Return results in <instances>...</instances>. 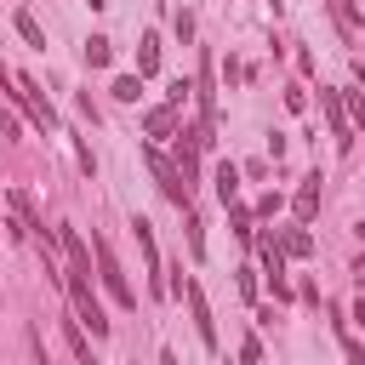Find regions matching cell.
I'll list each match as a JSON object with an SVG mask.
<instances>
[{
	"instance_id": "6da1fadb",
	"label": "cell",
	"mask_w": 365,
	"mask_h": 365,
	"mask_svg": "<svg viewBox=\"0 0 365 365\" xmlns=\"http://www.w3.org/2000/svg\"><path fill=\"white\" fill-rule=\"evenodd\" d=\"M63 291H68V302H74V314H80V325H86L91 336H108V319H103V302L91 297V274H63Z\"/></svg>"
},
{
	"instance_id": "7a4b0ae2",
	"label": "cell",
	"mask_w": 365,
	"mask_h": 365,
	"mask_svg": "<svg viewBox=\"0 0 365 365\" xmlns=\"http://www.w3.org/2000/svg\"><path fill=\"white\" fill-rule=\"evenodd\" d=\"M11 103H17V108L34 120V131H57V108L40 97V86H34L29 74H11Z\"/></svg>"
},
{
	"instance_id": "3957f363",
	"label": "cell",
	"mask_w": 365,
	"mask_h": 365,
	"mask_svg": "<svg viewBox=\"0 0 365 365\" xmlns=\"http://www.w3.org/2000/svg\"><path fill=\"white\" fill-rule=\"evenodd\" d=\"M143 160H148V171H154V182H160V194L171 200V205H182L188 211V200H194V188H188V177H182V165H171L160 148H143Z\"/></svg>"
},
{
	"instance_id": "277c9868",
	"label": "cell",
	"mask_w": 365,
	"mask_h": 365,
	"mask_svg": "<svg viewBox=\"0 0 365 365\" xmlns=\"http://www.w3.org/2000/svg\"><path fill=\"white\" fill-rule=\"evenodd\" d=\"M97 279H103V291L114 297V308H137V291H131V279L120 274V262H114L108 240H97Z\"/></svg>"
},
{
	"instance_id": "5b68a950",
	"label": "cell",
	"mask_w": 365,
	"mask_h": 365,
	"mask_svg": "<svg viewBox=\"0 0 365 365\" xmlns=\"http://www.w3.org/2000/svg\"><path fill=\"white\" fill-rule=\"evenodd\" d=\"M257 257H262V274H268L274 297L285 302V297H291V279H285V257H291V251H285V245H279L274 234H257Z\"/></svg>"
},
{
	"instance_id": "8992f818",
	"label": "cell",
	"mask_w": 365,
	"mask_h": 365,
	"mask_svg": "<svg viewBox=\"0 0 365 365\" xmlns=\"http://www.w3.org/2000/svg\"><path fill=\"white\" fill-rule=\"evenodd\" d=\"M319 108H325V120H331V143H336V154H348L354 148V125H348V103H342V91H319Z\"/></svg>"
},
{
	"instance_id": "52a82bcc",
	"label": "cell",
	"mask_w": 365,
	"mask_h": 365,
	"mask_svg": "<svg viewBox=\"0 0 365 365\" xmlns=\"http://www.w3.org/2000/svg\"><path fill=\"white\" fill-rule=\"evenodd\" d=\"M188 314H194V331H200V342H205V354H217V325H211V302H205V291L188 279Z\"/></svg>"
},
{
	"instance_id": "ba28073f",
	"label": "cell",
	"mask_w": 365,
	"mask_h": 365,
	"mask_svg": "<svg viewBox=\"0 0 365 365\" xmlns=\"http://www.w3.org/2000/svg\"><path fill=\"white\" fill-rule=\"evenodd\" d=\"M131 228H137V245H143V262H148V297H165V291H171V285H165V279H160V251H154V228H148V222H143V217H137V222H131Z\"/></svg>"
},
{
	"instance_id": "9c48e42d",
	"label": "cell",
	"mask_w": 365,
	"mask_h": 365,
	"mask_svg": "<svg viewBox=\"0 0 365 365\" xmlns=\"http://www.w3.org/2000/svg\"><path fill=\"white\" fill-rule=\"evenodd\" d=\"M57 240H63V274H91V251H97V245L86 251V240H80V228H63Z\"/></svg>"
},
{
	"instance_id": "30bf717a",
	"label": "cell",
	"mask_w": 365,
	"mask_h": 365,
	"mask_svg": "<svg viewBox=\"0 0 365 365\" xmlns=\"http://www.w3.org/2000/svg\"><path fill=\"white\" fill-rule=\"evenodd\" d=\"M177 114H182V103H177V97H165L160 108H148V120H143V125H148V137H177Z\"/></svg>"
},
{
	"instance_id": "8fae6325",
	"label": "cell",
	"mask_w": 365,
	"mask_h": 365,
	"mask_svg": "<svg viewBox=\"0 0 365 365\" xmlns=\"http://www.w3.org/2000/svg\"><path fill=\"white\" fill-rule=\"evenodd\" d=\"M291 211H297V222H314V211H319V171H314V177H302V188H297Z\"/></svg>"
},
{
	"instance_id": "7c38bea8",
	"label": "cell",
	"mask_w": 365,
	"mask_h": 365,
	"mask_svg": "<svg viewBox=\"0 0 365 365\" xmlns=\"http://www.w3.org/2000/svg\"><path fill=\"white\" fill-rule=\"evenodd\" d=\"M63 342H68V354H74L80 365H97V359H91V342L80 336V314H74V319H63Z\"/></svg>"
},
{
	"instance_id": "4fadbf2b",
	"label": "cell",
	"mask_w": 365,
	"mask_h": 365,
	"mask_svg": "<svg viewBox=\"0 0 365 365\" xmlns=\"http://www.w3.org/2000/svg\"><path fill=\"white\" fill-rule=\"evenodd\" d=\"M217 200H222V205H228V200H240V165H234V160H222V165H217Z\"/></svg>"
},
{
	"instance_id": "5bb4252c",
	"label": "cell",
	"mask_w": 365,
	"mask_h": 365,
	"mask_svg": "<svg viewBox=\"0 0 365 365\" xmlns=\"http://www.w3.org/2000/svg\"><path fill=\"white\" fill-rule=\"evenodd\" d=\"M279 245H285L291 257H314V234H308V222H297V228H285V234H279Z\"/></svg>"
},
{
	"instance_id": "9a60e30c",
	"label": "cell",
	"mask_w": 365,
	"mask_h": 365,
	"mask_svg": "<svg viewBox=\"0 0 365 365\" xmlns=\"http://www.w3.org/2000/svg\"><path fill=\"white\" fill-rule=\"evenodd\" d=\"M160 68V34H143V46H137V74H154Z\"/></svg>"
},
{
	"instance_id": "2e32d148",
	"label": "cell",
	"mask_w": 365,
	"mask_h": 365,
	"mask_svg": "<svg viewBox=\"0 0 365 365\" xmlns=\"http://www.w3.org/2000/svg\"><path fill=\"white\" fill-rule=\"evenodd\" d=\"M108 57H114V46H108L103 34H91V40H86V63H91V68H108Z\"/></svg>"
},
{
	"instance_id": "e0dca14e",
	"label": "cell",
	"mask_w": 365,
	"mask_h": 365,
	"mask_svg": "<svg viewBox=\"0 0 365 365\" xmlns=\"http://www.w3.org/2000/svg\"><path fill=\"white\" fill-rule=\"evenodd\" d=\"M11 23H17V34H23L29 46H46V34H40V23H34V11H17Z\"/></svg>"
},
{
	"instance_id": "ac0fdd59",
	"label": "cell",
	"mask_w": 365,
	"mask_h": 365,
	"mask_svg": "<svg viewBox=\"0 0 365 365\" xmlns=\"http://www.w3.org/2000/svg\"><path fill=\"white\" fill-rule=\"evenodd\" d=\"M114 97H120V103H137V97H143V74H120V80H114Z\"/></svg>"
},
{
	"instance_id": "d6986e66",
	"label": "cell",
	"mask_w": 365,
	"mask_h": 365,
	"mask_svg": "<svg viewBox=\"0 0 365 365\" xmlns=\"http://www.w3.org/2000/svg\"><path fill=\"white\" fill-rule=\"evenodd\" d=\"M336 342H342V354H348V359H354V365H365V342H354V336H348V325H342V319H336Z\"/></svg>"
},
{
	"instance_id": "ffe728a7",
	"label": "cell",
	"mask_w": 365,
	"mask_h": 365,
	"mask_svg": "<svg viewBox=\"0 0 365 365\" xmlns=\"http://www.w3.org/2000/svg\"><path fill=\"white\" fill-rule=\"evenodd\" d=\"M342 103H348V114H354V125L365 131V97H359V91H342Z\"/></svg>"
},
{
	"instance_id": "44dd1931",
	"label": "cell",
	"mask_w": 365,
	"mask_h": 365,
	"mask_svg": "<svg viewBox=\"0 0 365 365\" xmlns=\"http://www.w3.org/2000/svg\"><path fill=\"white\" fill-rule=\"evenodd\" d=\"M279 205H285L279 194H262V200H257V217H279Z\"/></svg>"
},
{
	"instance_id": "7402d4cb",
	"label": "cell",
	"mask_w": 365,
	"mask_h": 365,
	"mask_svg": "<svg viewBox=\"0 0 365 365\" xmlns=\"http://www.w3.org/2000/svg\"><path fill=\"white\" fill-rule=\"evenodd\" d=\"M240 297H245V302L257 297V274H251V268H240Z\"/></svg>"
},
{
	"instance_id": "603a6c76",
	"label": "cell",
	"mask_w": 365,
	"mask_h": 365,
	"mask_svg": "<svg viewBox=\"0 0 365 365\" xmlns=\"http://www.w3.org/2000/svg\"><path fill=\"white\" fill-rule=\"evenodd\" d=\"M354 319H359V325H365V297H359V308H354Z\"/></svg>"
}]
</instances>
